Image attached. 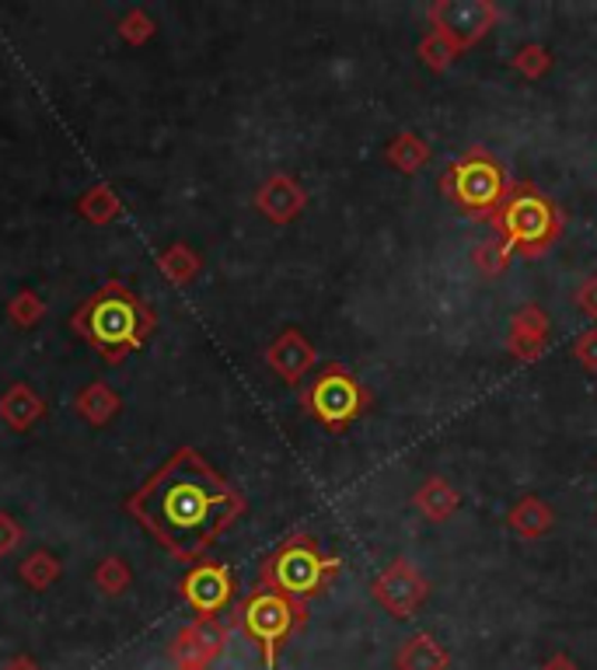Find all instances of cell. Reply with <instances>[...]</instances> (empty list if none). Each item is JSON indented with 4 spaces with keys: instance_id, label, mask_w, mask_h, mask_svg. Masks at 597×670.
<instances>
[{
    "instance_id": "ac0fdd59",
    "label": "cell",
    "mask_w": 597,
    "mask_h": 670,
    "mask_svg": "<svg viewBox=\"0 0 597 670\" xmlns=\"http://www.w3.org/2000/svg\"><path fill=\"white\" fill-rule=\"evenodd\" d=\"M458 57H461V49H458L448 36H440V32L430 29V32L420 39V60H423V67H430L433 73H444Z\"/></svg>"
},
{
    "instance_id": "277c9868",
    "label": "cell",
    "mask_w": 597,
    "mask_h": 670,
    "mask_svg": "<svg viewBox=\"0 0 597 670\" xmlns=\"http://www.w3.org/2000/svg\"><path fill=\"white\" fill-rule=\"evenodd\" d=\"M304 405H307V412L322 426L340 433V430H346L360 416L363 408L371 405V395H368V388H363V384L350 371H343L340 364H329L319 374V381L307 388Z\"/></svg>"
},
{
    "instance_id": "603a6c76",
    "label": "cell",
    "mask_w": 597,
    "mask_h": 670,
    "mask_svg": "<svg viewBox=\"0 0 597 670\" xmlns=\"http://www.w3.org/2000/svg\"><path fill=\"white\" fill-rule=\"evenodd\" d=\"M541 670H580V667H577V660L569 657V653H552L549 660L541 663Z\"/></svg>"
},
{
    "instance_id": "5bb4252c",
    "label": "cell",
    "mask_w": 597,
    "mask_h": 670,
    "mask_svg": "<svg viewBox=\"0 0 597 670\" xmlns=\"http://www.w3.org/2000/svg\"><path fill=\"white\" fill-rule=\"evenodd\" d=\"M270 364L280 371L283 381H301V374L315 364V349H311V343L304 339L301 332H283L280 343L270 349Z\"/></svg>"
},
{
    "instance_id": "3957f363",
    "label": "cell",
    "mask_w": 597,
    "mask_h": 670,
    "mask_svg": "<svg viewBox=\"0 0 597 670\" xmlns=\"http://www.w3.org/2000/svg\"><path fill=\"white\" fill-rule=\"evenodd\" d=\"M440 193H444L464 217L489 220L500 210V203L510 193V178L500 158H492L489 150L472 147L444 171L440 178Z\"/></svg>"
},
{
    "instance_id": "44dd1931",
    "label": "cell",
    "mask_w": 597,
    "mask_h": 670,
    "mask_svg": "<svg viewBox=\"0 0 597 670\" xmlns=\"http://www.w3.org/2000/svg\"><path fill=\"white\" fill-rule=\"evenodd\" d=\"M574 359L587 371V374H597V328H587L577 335L574 343Z\"/></svg>"
},
{
    "instance_id": "8fae6325",
    "label": "cell",
    "mask_w": 597,
    "mask_h": 670,
    "mask_svg": "<svg viewBox=\"0 0 597 670\" xmlns=\"http://www.w3.org/2000/svg\"><path fill=\"white\" fill-rule=\"evenodd\" d=\"M189 604L196 608V614L214 618L221 608H227L231 601V573L221 570V565H196V570L182 583Z\"/></svg>"
},
{
    "instance_id": "e0dca14e",
    "label": "cell",
    "mask_w": 597,
    "mask_h": 670,
    "mask_svg": "<svg viewBox=\"0 0 597 670\" xmlns=\"http://www.w3.org/2000/svg\"><path fill=\"white\" fill-rule=\"evenodd\" d=\"M263 206L270 210V217L291 220L304 206V193L291 183V178H276V183H270V189L263 193Z\"/></svg>"
},
{
    "instance_id": "6da1fadb",
    "label": "cell",
    "mask_w": 597,
    "mask_h": 670,
    "mask_svg": "<svg viewBox=\"0 0 597 670\" xmlns=\"http://www.w3.org/2000/svg\"><path fill=\"white\" fill-rule=\"evenodd\" d=\"M242 500L193 451H178L140 493L129 500L134 518L150 528L178 559H196L235 518Z\"/></svg>"
},
{
    "instance_id": "9a60e30c",
    "label": "cell",
    "mask_w": 597,
    "mask_h": 670,
    "mask_svg": "<svg viewBox=\"0 0 597 670\" xmlns=\"http://www.w3.org/2000/svg\"><path fill=\"white\" fill-rule=\"evenodd\" d=\"M448 663H451V653L427 632L405 639L395 657L399 670H448Z\"/></svg>"
},
{
    "instance_id": "30bf717a",
    "label": "cell",
    "mask_w": 597,
    "mask_h": 670,
    "mask_svg": "<svg viewBox=\"0 0 597 670\" xmlns=\"http://www.w3.org/2000/svg\"><path fill=\"white\" fill-rule=\"evenodd\" d=\"M552 339V318L545 315V307L525 304L521 312H513L510 332H507V353L521 364H535V359L549 349Z\"/></svg>"
},
{
    "instance_id": "7a4b0ae2",
    "label": "cell",
    "mask_w": 597,
    "mask_h": 670,
    "mask_svg": "<svg viewBox=\"0 0 597 670\" xmlns=\"http://www.w3.org/2000/svg\"><path fill=\"white\" fill-rule=\"evenodd\" d=\"M489 224L497 227L510 259L513 255L541 259L562 235V210L535 183H517L510 186L500 210L489 217Z\"/></svg>"
},
{
    "instance_id": "4fadbf2b",
    "label": "cell",
    "mask_w": 597,
    "mask_h": 670,
    "mask_svg": "<svg viewBox=\"0 0 597 670\" xmlns=\"http://www.w3.org/2000/svg\"><path fill=\"white\" fill-rule=\"evenodd\" d=\"M412 503H417V510L423 513L427 521L444 524V521H451L454 513H458L461 493H458V489H454L448 479L433 475V479H427V482L417 489V496H412Z\"/></svg>"
},
{
    "instance_id": "52a82bcc",
    "label": "cell",
    "mask_w": 597,
    "mask_h": 670,
    "mask_svg": "<svg viewBox=\"0 0 597 670\" xmlns=\"http://www.w3.org/2000/svg\"><path fill=\"white\" fill-rule=\"evenodd\" d=\"M77 322L88 328L91 343H98L106 353H119L123 346L137 343V304L119 287L98 294Z\"/></svg>"
},
{
    "instance_id": "ffe728a7",
    "label": "cell",
    "mask_w": 597,
    "mask_h": 670,
    "mask_svg": "<svg viewBox=\"0 0 597 670\" xmlns=\"http://www.w3.org/2000/svg\"><path fill=\"white\" fill-rule=\"evenodd\" d=\"M472 263L482 276H500L510 266V255H507L500 238H489V242H479L472 248Z\"/></svg>"
},
{
    "instance_id": "5b68a950",
    "label": "cell",
    "mask_w": 597,
    "mask_h": 670,
    "mask_svg": "<svg viewBox=\"0 0 597 670\" xmlns=\"http://www.w3.org/2000/svg\"><path fill=\"white\" fill-rule=\"evenodd\" d=\"M335 570H340V559L322 555L315 549V541L301 534L273 559L266 577H270L273 590H280L283 598H307V594H319Z\"/></svg>"
},
{
    "instance_id": "7c38bea8",
    "label": "cell",
    "mask_w": 597,
    "mask_h": 670,
    "mask_svg": "<svg viewBox=\"0 0 597 670\" xmlns=\"http://www.w3.org/2000/svg\"><path fill=\"white\" fill-rule=\"evenodd\" d=\"M552 524H556V513H552V506L545 503L541 496H521V500L510 506V513H507V528L517 538H525V541L545 538V534L552 531Z\"/></svg>"
},
{
    "instance_id": "8992f818",
    "label": "cell",
    "mask_w": 597,
    "mask_h": 670,
    "mask_svg": "<svg viewBox=\"0 0 597 670\" xmlns=\"http://www.w3.org/2000/svg\"><path fill=\"white\" fill-rule=\"evenodd\" d=\"M297 618H301V608L273 587L255 590V594L245 601V632L263 647L266 667L276 663V650L297 625Z\"/></svg>"
},
{
    "instance_id": "2e32d148",
    "label": "cell",
    "mask_w": 597,
    "mask_h": 670,
    "mask_svg": "<svg viewBox=\"0 0 597 670\" xmlns=\"http://www.w3.org/2000/svg\"><path fill=\"white\" fill-rule=\"evenodd\" d=\"M384 158H388V165H392V168H399V171H405V175H417L420 168L430 165L433 154H430V147H427L423 137H417V134H399L392 144H388Z\"/></svg>"
},
{
    "instance_id": "ba28073f",
    "label": "cell",
    "mask_w": 597,
    "mask_h": 670,
    "mask_svg": "<svg viewBox=\"0 0 597 670\" xmlns=\"http://www.w3.org/2000/svg\"><path fill=\"white\" fill-rule=\"evenodd\" d=\"M433 32L448 36L458 49H469L500 24V8L489 0H437L427 11Z\"/></svg>"
},
{
    "instance_id": "d6986e66",
    "label": "cell",
    "mask_w": 597,
    "mask_h": 670,
    "mask_svg": "<svg viewBox=\"0 0 597 670\" xmlns=\"http://www.w3.org/2000/svg\"><path fill=\"white\" fill-rule=\"evenodd\" d=\"M510 67L521 77H528V81H538V77H545L552 70V53L545 46H538V42H528V46H521L513 53Z\"/></svg>"
},
{
    "instance_id": "7402d4cb",
    "label": "cell",
    "mask_w": 597,
    "mask_h": 670,
    "mask_svg": "<svg viewBox=\"0 0 597 670\" xmlns=\"http://www.w3.org/2000/svg\"><path fill=\"white\" fill-rule=\"evenodd\" d=\"M574 300H577V307H580V312H584L590 322H597V273L587 276V279L580 283L577 294H574Z\"/></svg>"
},
{
    "instance_id": "9c48e42d",
    "label": "cell",
    "mask_w": 597,
    "mask_h": 670,
    "mask_svg": "<svg viewBox=\"0 0 597 670\" xmlns=\"http://www.w3.org/2000/svg\"><path fill=\"white\" fill-rule=\"evenodd\" d=\"M430 594V583L427 577L412 565L409 559H395L388 570L374 580V598L378 604L395 614V618H409L412 611H417Z\"/></svg>"
}]
</instances>
